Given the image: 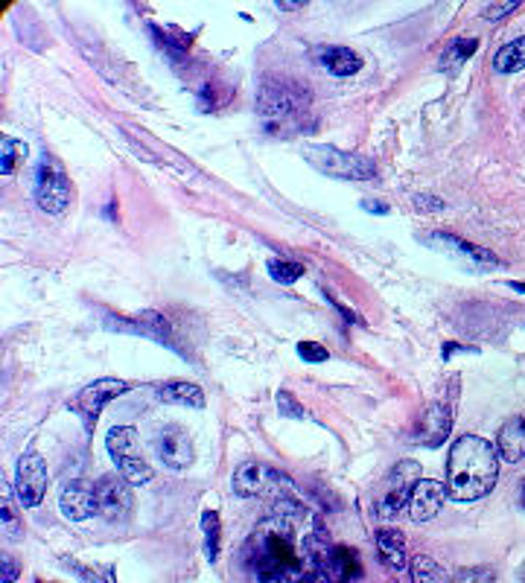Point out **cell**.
Wrapping results in <instances>:
<instances>
[{"label":"cell","mask_w":525,"mask_h":583,"mask_svg":"<svg viewBox=\"0 0 525 583\" xmlns=\"http://www.w3.org/2000/svg\"><path fill=\"white\" fill-rule=\"evenodd\" d=\"M0 525H3V534L9 537V540H21L24 537V522L18 519L15 514V505H12V490H9V484L3 487V502H0Z\"/></svg>","instance_id":"obj_26"},{"label":"cell","mask_w":525,"mask_h":583,"mask_svg":"<svg viewBox=\"0 0 525 583\" xmlns=\"http://www.w3.org/2000/svg\"><path fill=\"white\" fill-rule=\"evenodd\" d=\"M520 508H523V511H525V481H523V484H520Z\"/></svg>","instance_id":"obj_40"},{"label":"cell","mask_w":525,"mask_h":583,"mask_svg":"<svg viewBox=\"0 0 525 583\" xmlns=\"http://www.w3.org/2000/svg\"><path fill=\"white\" fill-rule=\"evenodd\" d=\"M286 583H330L321 572H307V575H301V578H295V581H286Z\"/></svg>","instance_id":"obj_37"},{"label":"cell","mask_w":525,"mask_h":583,"mask_svg":"<svg viewBox=\"0 0 525 583\" xmlns=\"http://www.w3.org/2000/svg\"><path fill=\"white\" fill-rule=\"evenodd\" d=\"M520 9V0H505V3H490V6H485V18L488 21H499V18H505L508 12H517Z\"/></svg>","instance_id":"obj_32"},{"label":"cell","mask_w":525,"mask_h":583,"mask_svg":"<svg viewBox=\"0 0 525 583\" xmlns=\"http://www.w3.org/2000/svg\"><path fill=\"white\" fill-rule=\"evenodd\" d=\"M155 449H158V458L170 467V470H187L190 464H193V455H196V449H193V438L187 435V429H181V426H164L161 432H158V438H155Z\"/></svg>","instance_id":"obj_11"},{"label":"cell","mask_w":525,"mask_h":583,"mask_svg":"<svg viewBox=\"0 0 525 583\" xmlns=\"http://www.w3.org/2000/svg\"><path fill=\"white\" fill-rule=\"evenodd\" d=\"M377 554L388 572H403L409 563V551H406V537L397 528H383L377 534Z\"/></svg>","instance_id":"obj_17"},{"label":"cell","mask_w":525,"mask_h":583,"mask_svg":"<svg viewBox=\"0 0 525 583\" xmlns=\"http://www.w3.org/2000/svg\"><path fill=\"white\" fill-rule=\"evenodd\" d=\"M324 298H327V301H330V304H333V307L339 309V312H342V315H345V318H348V321H359V318H356V312H353V309L345 307V304H342V301H336V298H333V295H330V292H324ZM359 324H362V321H359Z\"/></svg>","instance_id":"obj_34"},{"label":"cell","mask_w":525,"mask_h":583,"mask_svg":"<svg viewBox=\"0 0 525 583\" xmlns=\"http://www.w3.org/2000/svg\"><path fill=\"white\" fill-rule=\"evenodd\" d=\"M94 493H97V514L103 516L105 522L120 525L132 516L135 493H132V484L123 476H103L94 484Z\"/></svg>","instance_id":"obj_8"},{"label":"cell","mask_w":525,"mask_h":583,"mask_svg":"<svg viewBox=\"0 0 525 583\" xmlns=\"http://www.w3.org/2000/svg\"><path fill=\"white\" fill-rule=\"evenodd\" d=\"M453 353H476V347H461V344H447L444 350H441V356H444V362L453 356Z\"/></svg>","instance_id":"obj_35"},{"label":"cell","mask_w":525,"mask_h":583,"mask_svg":"<svg viewBox=\"0 0 525 583\" xmlns=\"http://www.w3.org/2000/svg\"><path fill=\"white\" fill-rule=\"evenodd\" d=\"M517 578H520V581L525 583V560H523V563H520V569H517Z\"/></svg>","instance_id":"obj_41"},{"label":"cell","mask_w":525,"mask_h":583,"mask_svg":"<svg viewBox=\"0 0 525 583\" xmlns=\"http://www.w3.org/2000/svg\"><path fill=\"white\" fill-rule=\"evenodd\" d=\"M275 6H278V9H301L304 3H301V0H295V3H286V0H278Z\"/></svg>","instance_id":"obj_39"},{"label":"cell","mask_w":525,"mask_h":583,"mask_svg":"<svg viewBox=\"0 0 525 583\" xmlns=\"http://www.w3.org/2000/svg\"><path fill=\"white\" fill-rule=\"evenodd\" d=\"M263 476H266V470H263L257 461H245V464L237 467V473H234V479H231V487H234V493H237L240 499H251V496L260 493Z\"/></svg>","instance_id":"obj_21"},{"label":"cell","mask_w":525,"mask_h":583,"mask_svg":"<svg viewBox=\"0 0 525 583\" xmlns=\"http://www.w3.org/2000/svg\"><path fill=\"white\" fill-rule=\"evenodd\" d=\"M496 452L502 461L517 464L525 458V414H517L511 420L502 423L499 435H496Z\"/></svg>","instance_id":"obj_16"},{"label":"cell","mask_w":525,"mask_h":583,"mask_svg":"<svg viewBox=\"0 0 525 583\" xmlns=\"http://www.w3.org/2000/svg\"><path fill=\"white\" fill-rule=\"evenodd\" d=\"M476 50H479V41H476V38H453V41L447 44V50L441 53L438 68L444 70L447 76H455Z\"/></svg>","instance_id":"obj_20"},{"label":"cell","mask_w":525,"mask_h":583,"mask_svg":"<svg viewBox=\"0 0 525 583\" xmlns=\"http://www.w3.org/2000/svg\"><path fill=\"white\" fill-rule=\"evenodd\" d=\"M362 207H365L368 213H380V216L388 213V205H383V202H362Z\"/></svg>","instance_id":"obj_38"},{"label":"cell","mask_w":525,"mask_h":583,"mask_svg":"<svg viewBox=\"0 0 525 583\" xmlns=\"http://www.w3.org/2000/svg\"><path fill=\"white\" fill-rule=\"evenodd\" d=\"M298 356H301L304 362H310V365H321V362H327V359H330L327 347H324V344H318V342L298 344Z\"/></svg>","instance_id":"obj_30"},{"label":"cell","mask_w":525,"mask_h":583,"mask_svg":"<svg viewBox=\"0 0 525 583\" xmlns=\"http://www.w3.org/2000/svg\"><path fill=\"white\" fill-rule=\"evenodd\" d=\"M409 572H412V583H453V572H447L426 554H418L409 563Z\"/></svg>","instance_id":"obj_23"},{"label":"cell","mask_w":525,"mask_h":583,"mask_svg":"<svg viewBox=\"0 0 525 583\" xmlns=\"http://www.w3.org/2000/svg\"><path fill=\"white\" fill-rule=\"evenodd\" d=\"M525 68V35L505 44L496 56H493V70L496 73H517Z\"/></svg>","instance_id":"obj_24"},{"label":"cell","mask_w":525,"mask_h":583,"mask_svg":"<svg viewBox=\"0 0 525 583\" xmlns=\"http://www.w3.org/2000/svg\"><path fill=\"white\" fill-rule=\"evenodd\" d=\"M126 391H129V385H126L123 379H97V382L85 385V388L70 400L68 409L82 420L85 432L94 435V426H97V420H100V412H103L105 403H111L114 397H120V394H126Z\"/></svg>","instance_id":"obj_6"},{"label":"cell","mask_w":525,"mask_h":583,"mask_svg":"<svg viewBox=\"0 0 525 583\" xmlns=\"http://www.w3.org/2000/svg\"><path fill=\"white\" fill-rule=\"evenodd\" d=\"M202 531H205V554L213 563L219 557V543H222V525H219V514L216 511H205L202 514Z\"/></svg>","instance_id":"obj_27"},{"label":"cell","mask_w":525,"mask_h":583,"mask_svg":"<svg viewBox=\"0 0 525 583\" xmlns=\"http://www.w3.org/2000/svg\"><path fill=\"white\" fill-rule=\"evenodd\" d=\"M453 432V409L447 403H435L429 406L426 414L420 417V429H418V441L423 446H441Z\"/></svg>","instance_id":"obj_14"},{"label":"cell","mask_w":525,"mask_h":583,"mask_svg":"<svg viewBox=\"0 0 525 583\" xmlns=\"http://www.w3.org/2000/svg\"><path fill=\"white\" fill-rule=\"evenodd\" d=\"M105 327H108V330H120V333H140V336H146V339H152V342L164 344V347H170L175 353H184V356H187V350L178 344V336L173 333L170 321H167L161 312H155V309H143V312H138L132 321L105 318Z\"/></svg>","instance_id":"obj_7"},{"label":"cell","mask_w":525,"mask_h":583,"mask_svg":"<svg viewBox=\"0 0 525 583\" xmlns=\"http://www.w3.org/2000/svg\"><path fill=\"white\" fill-rule=\"evenodd\" d=\"M278 409L283 417H295V420H304V417H307V412L301 409V403H298L289 391H280L278 394Z\"/></svg>","instance_id":"obj_31"},{"label":"cell","mask_w":525,"mask_h":583,"mask_svg":"<svg viewBox=\"0 0 525 583\" xmlns=\"http://www.w3.org/2000/svg\"><path fill=\"white\" fill-rule=\"evenodd\" d=\"M0 569H3V575H0V581L3 583H12L15 578H18V563H15L9 554H3V557H0Z\"/></svg>","instance_id":"obj_33"},{"label":"cell","mask_w":525,"mask_h":583,"mask_svg":"<svg viewBox=\"0 0 525 583\" xmlns=\"http://www.w3.org/2000/svg\"><path fill=\"white\" fill-rule=\"evenodd\" d=\"M432 240L447 245V248H455L458 254L470 257L476 266H499V257H496V254H490V251L479 248V245H473V242L461 240V237H455V234H432Z\"/></svg>","instance_id":"obj_22"},{"label":"cell","mask_w":525,"mask_h":583,"mask_svg":"<svg viewBox=\"0 0 525 583\" xmlns=\"http://www.w3.org/2000/svg\"><path fill=\"white\" fill-rule=\"evenodd\" d=\"M447 484L435 479H420L418 487L412 490V499H409V516L415 522H429L432 516H438V511L444 508V499H447Z\"/></svg>","instance_id":"obj_12"},{"label":"cell","mask_w":525,"mask_h":583,"mask_svg":"<svg viewBox=\"0 0 525 583\" xmlns=\"http://www.w3.org/2000/svg\"><path fill=\"white\" fill-rule=\"evenodd\" d=\"M155 394L164 400V403H175V406H187V409H196L202 412L205 409V394L196 382H164L155 388Z\"/></svg>","instance_id":"obj_18"},{"label":"cell","mask_w":525,"mask_h":583,"mask_svg":"<svg viewBox=\"0 0 525 583\" xmlns=\"http://www.w3.org/2000/svg\"><path fill=\"white\" fill-rule=\"evenodd\" d=\"M59 508L62 516L70 522H85L97 514V493H94V484L88 481H70L68 487L62 490V499H59Z\"/></svg>","instance_id":"obj_13"},{"label":"cell","mask_w":525,"mask_h":583,"mask_svg":"<svg viewBox=\"0 0 525 583\" xmlns=\"http://www.w3.org/2000/svg\"><path fill=\"white\" fill-rule=\"evenodd\" d=\"M432 196H415V207H423V210H441L444 207V202H429Z\"/></svg>","instance_id":"obj_36"},{"label":"cell","mask_w":525,"mask_h":583,"mask_svg":"<svg viewBox=\"0 0 525 583\" xmlns=\"http://www.w3.org/2000/svg\"><path fill=\"white\" fill-rule=\"evenodd\" d=\"M304 263H295V260H269V277L272 280H278L283 286H289V283H295V280H301L304 277Z\"/></svg>","instance_id":"obj_28"},{"label":"cell","mask_w":525,"mask_h":583,"mask_svg":"<svg viewBox=\"0 0 525 583\" xmlns=\"http://www.w3.org/2000/svg\"><path fill=\"white\" fill-rule=\"evenodd\" d=\"M15 493L24 508H35L47 493V464L38 452H24L15 467Z\"/></svg>","instance_id":"obj_10"},{"label":"cell","mask_w":525,"mask_h":583,"mask_svg":"<svg viewBox=\"0 0 525 583\" xmlns=\"http://www.w3.org/2000/svg\"><path fill=\"white\" fill-rule=\"evenodd\" d=\"M35 202L44 213L50 216H62L70 205V184L65 172L56 164H50L47 158L41 161V167L35 170Z\"/></svg>","instance_id":"obj_9"},{"label":"cell","mask_w":525,"mask_h":583,"mask_svg":"<svg viewBox=\"0 0 525 583\" xmlns=\"http://www.w3.org/2000/svg\"><path fill=\"white\" fill-rule=\"evenodd\" d=\"M304 158H307V164L315 167L321 175L342 178V181H368V178L377 175V164H374L368 155L345 152V149L330 146V143L304 146Z\"/></svg>","instance_id":"obj_3"},{"label":"cell","mask_w":525,"mask_h":583,"mask_svg":"<svg viewBox=\"0 0 525 583\" xmlns=\"http://www.w3.org/2000/svg\"><path fill=\"white\" fill-rule=\"evenodd\" d=\"M321 575L330 583H356L362 578V560L348 546H333Z\"/></svg>","instance_id":"obj_15"},{"label":"cell","mask_w":525,"mask_h":583,"mask_svg":"<svg viewBox=\"0 0 525 583\" xmlns=\"http://www.w3.org/2000/svg\"><path fill=\"white\" fill-rule=\"evenodd\" d=\"M108 455L117 464V473L129 484H149L152 481V467L140 458L138 452V432L132 426H114L105 438Z\"/></svg>","instance_id":"obj_5"},{"label":"cell","mask_w":525,"mask_h":583,"mask_svg":"<svg viewBox=\"0 0 525 583\" xmlns=\"http://www.w3.org/2000/svg\"><path fill=\"white\" fill-rule=\"evenodd\" d=\"M27 143H21V140L15 138H3L0 140V172L3 175H15L18 170V164L27 158Z\"/></svg>","instance_id":"obj_25"},{"label":"cell","mask_w":525,"mask_h":583,"mask_svg":"<svg viewBox=\"0 0 525 583\" xmlns=\"http://www.w3.org/2000/svg\"><path fill=\"white\" fill-rule=\"evenodd\" d=\"M318 65L333 76H353V73L362 70V59L350 47H321L318 50Z\"/></svg>","instance_id":"obj_19"},{"label":"cell","mask_w":525,"mask_h":583,"mask_svg":"<svg viewBox=\"0 0 525 583\" xmlns=\"http://www.w3.org/2000/svg\"><path fill=\"white\" fill-rule=\"evenodd\" d=\"M420 464L415 461H400L380 484L377 490V502H374V511L380 519H394L403 508H409V499H412V490L418 487Z\"/></svg>","instance_id":"obj_4"},{"label":"cell","mask_w":525,"mask_h":583,"mask_svg":"<svg viewBox=\"0 0 525 583\" xmlns=\"http://www.w3.org/2000/svg\"><path fill=\"white\" fill-rule=\"evenodd\" d=\"M453 583H496V572L490 566H470L453 572Z\"/></svg>","instance_id":"obj_29"},{"label":"cell","mask_w":525,"mask_h":583,"mask_svg":"<svg viewBox=\"0 0 525 583\" xmlns=\"http://www.w3.org/2000/svg\"><path fill=\"white\" fill-rule=\"evenodd\" d=\"M313 97L295 79H266L257 94V117L269 135L292 138L307 132Z\"/></svg>","instance_id":"obj_2"},{"label":"cell","mask_w":525,"mask_h":583,"mask_svg":"<svg viewBox=\"0 0 525 583\" xmlns=\"http://www.w3.org/2000/svg\"><path fill=\"white\" fill-rule=\"evenodd\" d=\"M499 479V452L479 435H461L447 455V493L453 502L488 496Z\"/></svg>","instance_id":"obj_1"}]
</instances>
